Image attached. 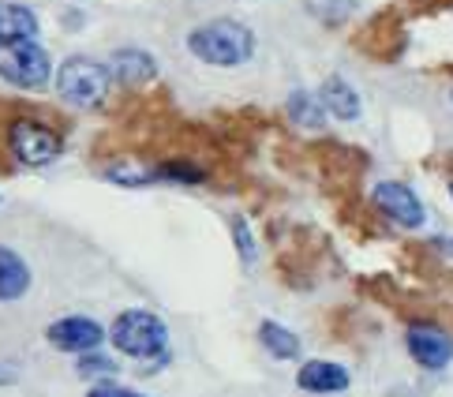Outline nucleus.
Segmentation results:
<instances>
[{
  "label": "nucleus",
  "instance_id": "nucleus-1",
  "mask_svg": "<svg viewBox=\"0 0 453 397\" xmlns=\"http://www.w3.org/2000/svg\"><path fill=\"white\" fill-rule=\"evenodd\" d=\"M188 50L210 68H240L255 57V34L236 19H210L188 34Z\"/></svg>",
  "mask_w": 453,
  "mask_h": 397
},
{
  "label": "nucleus",
  "instance_id": "nucleus-2",
  "mask_svg": "<svg viewBox=\"0 0 453 397\" xmlns=\"http://www.w3.org/2000/svg\"><path fill=\"white\" fill-rule=\"evenodd\" d=\"M109 341L132 360H169V326L154 311H120L109 326Z\"/></svg>",
  "mask_w": 453,
  "mask_h": 397
},
{
  "label": "nucleus",
  "instance_id": "nucleus-3",
  "mask_svg": "<svg viewBox=\"0 0 453 397\" xmlns=\"http://www.w3.org/2000/svg\"><path fill=\"white\" fill-rule=\"evenodd\" d=\"M109 87H112V72L109 65L94 57H68L64 65L57 68V94L72 109H98L109 98Z\"/></svg>",
  "mask_w": 453,
  "mask_h": 397
},
{
  "label": "nucleus",
  "instance_id": "nucleus-4",
  "mask_svg": "<svg viewBox=\"0 0 453 397\" xmlns=\"http://www.w3.org/2000/svg\"><path fill=\"white\" fill-rule=\"evenodd\" d=\"M0 79L19 90H45L53 83V60L35 42H0Z\"/></svg>",
  "mask_w": 453,
  "mask_h": 397
},
{
  "label": "nucleus",
  "instance_id": "nucleus-5",
  "mask_svg": "<svg viewBox=\"0 0 453 397\" xmlns=\"http://www.w3.org/2000/svg\"><path fill=\"white\" fill-rule=\"evenodd\" d=\"M8 147H12V154H15V162L19 165L45 169L64 154V139L45 120L19 117V120L8 124Z\"/></svg>",
  "mask_w": 453,
  "mask_h": 397
},
{
  "label": "nucleus",
  "instance_id": "nucleus-6",
  "mask_svg": "<svg viewBox=\"0 0 453 397\" xmlns=\"http://www.w3.org/2000/svg\"><path fill=\"white\" fill-rule=\"evenodd\" d=\"M404 348L427 371H442L453 360V338L442 326H431V323H412L409 333H404Z\"/></svg>",
  "mask_w": 453,
  "mask_h": 397
},
{
  "label": "nucleus",
  "instance_id": "nucleus-7",
  "mask_svg": "<svg viewBox=\"0 0 453 397\" xmlns=\"http://www.w3.org/2000/svg\"><path fill=\"white\" fill-rule=\"evenodd\" d=\"M45 338H50L53 348H60V353H94L102 341H105V326L87 319V315H64V319H57L50 330H45Z\"/></svg>",
  "mask_w": 453,
  "mask_h": 397
},
{
  "label": "nucleus",
  "instance_id": "nucleus-8",
  "mask_svg": "<svg viewBox=\"0 0 453 397\" xmlns=\"http://www.w3.org/2000/svg\"><path fill=\"white\" fill-rule=\"evenodd\" d=\"M375 206L390 221H397L401 229H419L427 221V210H424V202H419V195L409 184H397V180L375 184Z\"/></svg>",
  "mask_w": 453,
  "mask_h": 397
},
{
  "label": "nucleus",
  "instance_id": "nucleus-9",
  "mask_svg": "<svg viewBox=\"0 0 453 397\" xmlns=\"http://www.w3.org/2000/svg\"><path fill=\"white\" fill-rule=\"evenodd\" d=\"M109 72H112V83L142 87V83H150V79H157V60H154V53L139 50V45H124V50L109 57Z\"/></svg>",
  "mask_w": 453,
  "mask_h": 397
},
{
  "label": "nucleus",
  "instance_id": "nucleus-10",
  "mask_svg": "<svg viewBox=\"0 0 453 397\" xmlns=\"http://www.w3.org/2000/svg\"><path fill=\"white\" fill-rule=\"evenodd\" d=\"M319 102L322 109L334 117V120H360L364 117V102H360V94H356V87L349 83V79L342 75H330V79H322V87H319Z\"/></svg>",
  "mask_w": 453,
  "mask_h": 397
},
{
  "label": "nucleus",
  "instance_id": "nucleus-11",
  "mask_svg": "<svg viewBox=\"0 0 453 397\" xmlns=\"http://www.w3.org/2000/svg\"><path fill=\"white\" fill-rule=\"evenodd\" d=\"M352 375L334 360H307L296 371V386L307 393H345Z\"/></svg>",
  "mask_w": 453,
  "mask_h": 397
},
{
  "label": "nucleus",
  "instance_id": "nucleus-12",
  "mask_svg": "<svg viewBox=\"0 0 453 397\" xmlns=\"http://www.w3.org/2000/svg\"><path fill=\"white\" fill-rule=\"evenodd\" d=\"M30 285H35V274H30L27 259L15 248L0 244V304H15V300H23L30 293Z\"/></svg>",
  "mask_w": 453,
  "mask_h": 397
},
{
  "label": "nucleus",
  "instance_id": "nucleus-13",
  "mask_svg": "<svg viewBox=\"0 0 453 397\" xmlns=\"http://www.w3.org/2000/svg\"><path fill=\"white\" fill-rule=\"evenodd\" d=\"M38 15L27 4H15V0H0V42H35L38 38Z\"/></svg>",
  "mask_w": 453,
  "mask_h": 397
},
{
  "label": "nucleus",
  "instance_id": "nucleus-14",
  "mask_svg": "<svg viewBox=\"0 0 453 397\" xmlns=\"http://www.w3.org/2000/svg\"><path fill=\"white\" fill-rule=\"evenodd\" d=\"M285 109H288V120L296 124V128H303V132H319V128H326V109H322V102H319V94H311V90H293L288 94V102H285Z\"/></svg>",
  "mask_w": 453,
  "mask_h": 397
},
{
  "label": "nucleus",
  "instance_id": "nucleus-15",
  "mask_svg": "<svg viewBox=\"0 0 453 397\" xmlns=\"http://www.w3.org/2000/svg\"><path fill=\"white\" fill-rule=\"evenodd\" d=\"M258 341H263V348L273 356V360H296L300 356V338L288 326L266 319L263 326H258Z\"/></svg>",
  "mask_w": 453,
  "mask_h": 397
},
{
  "label": "nucleus",
  "instance_id": "nucleus-16",
  "mask_svg": "<svg viewBox=\"0 0 453 397\" xmlns=\"http://www.w3.org/2000/svg\"><path fill=\"white\" fill-rule=\"evenodd\" d=\"M105 180L117 187H150L157 180V165H139V162H112L105 165Z\"/></svg>",
  "mask_w": 453,
  "mask_h": 397
},
{
  "label": "nucleus",
  "instance_id": "nucleus-17",
  "mask_svg": "<svg viewBox=\"0 0 453 397\" xmlns=\"http://www.w3.org/2000/svg\"><path fill=\"white\" fill-rule=\"evenodd\" d=\"M157 180H169V184H203L206 180V169H199L196 162H184V157H173V162H161L157 165Z\"/></svg>",
  "mask_w": 453,
  "mask_h": 397
},
{
  "label": "nucleus",
  "instance_id": "nucleus-18",
  "mask_svg": "<svg viewBox=\"0 0 453 397\" xmlns=\"http://www.w3.org/2000/svg\"><path fill=\"white\" fill-rule=\"evenodd\" d=\"M307 8H311L322 23H342L345 15H352L356 0H307Z\"/></svg>",
  "mask_w": 453,
  "mask_h": 397
},
{
  "label": "nucleus",
  "instance_id": "nucleus-19",
  "mask_svg": "<svg viewBox=\"0 0 453 397\" xmlns=\"http://www.w3.org/2000/svg\"><path fill=\"white\" fill-rule=\"evenodd\" d=\"M233 240H236V256H240V263H255V236H251V229H248V221L244 218H233Z\"/></svg>",
  "mask_w": 453,
  "mask_h": 397
},
{
  "label": "nucleus",
  "instance_id": "nucleus-20",
  "mask_svg": "<svg viewBox=\"0 0 453 397\" xmlns=\"http://www.w3.org/2000/svg\"><path fill=\"white\" fill-rule=\"evenodd\" d=\"M79 375H87V378L102 375V378H109V375H117V363H112L109 356H102V353H83V360H79Z\"/></svg>",
  "mask_w": 453,
  "mask_h": 397
},
{
  "label": "nucleus",
  "instance_id": "nucleus-21",
  "mask_svg": "<svg viewBox=\"0 0 453 397\" xmlns=\"http://www.w3.org/2000/svg\"><path fill=\"white\" fill-rule=\"evenodd\" d=\"M87 397H147V393H139V390H127V386H117V383H98Z\"/></svg>",
  "mask_w": 453,
  "mask_h": 397
},
{
  "label": "nucleus",
  "instance_id": "nucleus-22",
  "mask_svg": "<svg viewBox=\"0 0 453 397\" xmlns=\"http://www.w3.org/2000/svg\"><path fill=\"white\" fill-rule=\"evenodd\" d=\"M434 248L446 251V256H453V236H439V240H434Z\"/></svg>",
  "mask_w": 453,
  "mask_h": 397
},
{
  "label": "nucleus",
  "instance_id": "nucleus-23",
  "mask_svg": "<svg viewBox=\"0 0 453 397\" xmlns=\"http://www.w3.org/2000/svg\"><path fill=\"white\" fill-rule=\"evenodd\" d=\"M449 195H453V184H449Z\"/></svg>",
  "mask_w": 453,
  "mask_h": 397
},
{
  "label": "nucleus",
  "instance_id": "nucleus-24",
  "mask_svg": "<svg viewBox=\"0 0 453 397\" xmlns=\"http://www.w3.org/2000/svg\"><path fill=\"white\" fill-rule=\"evenodd\" d=\"M449 98H453V90H449Z\"/></svg>",
  "mask_w": 453,
  "mask_h": 397
}]
</instances>
